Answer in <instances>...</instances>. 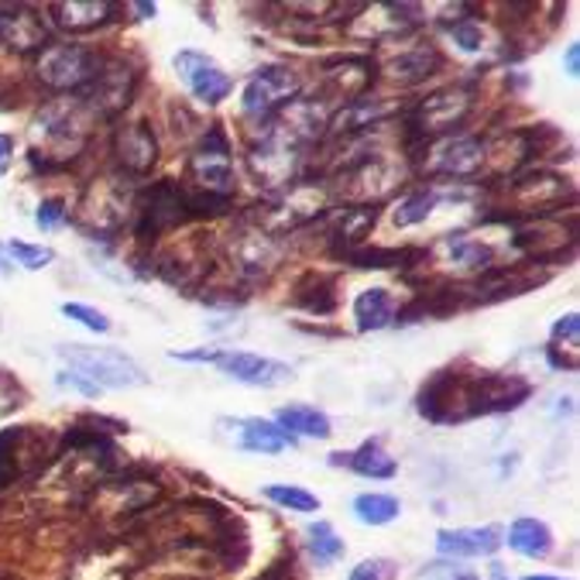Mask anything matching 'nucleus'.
Here are the masks:
<instances>
[{
  "label": "nucleus",
  "instance_id": "nucleus-1",
  "mask_svg": "<svg viewBox=\"0 0 580 580\" xmlns=\"http://www.w3.org/2000/svg\"><path fill=\"white\" fill-rule=\"evenodd\" d=\"M529 395V385L512 379V375H453V371H443L436 375L423 395H420V409L423 416L436 420V423H453V420H471V416H491V412H509L515 405H522Z\"/></svg>",
  "mask_w": 580,
  "mask_h": 580
},
{
  "label": "nucleus",
  "instance_id": "nucleus-2",
  "mask_svg": "<svg viewBox=\"0 0 580 580\" xmlns=\"http://www.w3.org/2000/svg\"><path fill=\"white\" fill-rule=\"evenodd\" d=\"M94 114L79 97L52 100L38 110L31 124V155L41 165H62L72 161L90 141Z\"/></svg>",
  "mask_w": 580,
  "mask_h": 580
},
{
  "label": "nucleus",
  "instance_id": "nucleus-3",
  "mask_svg": "<svg viewBox=\"0 0 580 580\" xmlns=\"http://www.w3.org/2000/svg\"><path fill=\"white\" fill-rule=\"evenodd\" d=\"M59 357L79 371L82 379H90L100 392L104 389H138L148 385V375L141 371V364L135 357H128L117 347H82V344H69L59 347Z\"/></svg>",
  "mask_w": 580,
  "mask_h": 580
},
{
  "label": "nucleus",
  "instance_id": "nucleus-4",
  "mask_svg": "<svg viewBox=\"0 0 580 580\" xmlns=\"http://www.w3.org/2000/svg\"><path fill=\"white\" fill-rule=\"evenodd\" d=\"M303 141L288 135L282 124H268L262 141L247 155V169L255 173V179L268 189H285L296 183L299 161H303Z\"/></svg>",
  "mask_w": 580,
  "mask_h": 580
},
{
  "label": "nucleus",
  "instance_id": "nucleus-5",
  "mask_svg": "<svg viewBox=\"0 0 580 580\" xmlns=\"http://www.w3.org/2000/svg\"><path fill=\"white\" fill-rule=\"evenodd\" d=\"M97 72H100V59L90 49L72 46V41H56V46H46L35 59L38 82H46L49 90H59V94L87 90Z\"/></svg>",
  "mask_w": 580,
  "mask_h": 580
},
{
  "label": "nucleus",
  "instance_id": "nucleus-6",
  "mask_svg": "<svg viewBox=\"0 0 580 580\" xmlns=\"http://www.w3.org/2000/svg\"><path fill=\"white\" fill-rule=\"evenodd\" d=\"M131 206H135V199H131L128 186H124L117 176H100V179L90 183L87 193H82L76 224L87 227L97 237H107V234L124 227V220H128V214H131Z\"/></svg>",
  "mask_w": 580,
  "mask_h": 580
},
{
  "label": "nucleus",
  "instance_id": "nucleus-7",
  "mask_svg": "<svg viewBox=\"0 0 580 580\" xmlns=\"http://www.w3.org/2000/svg\"><path fill=\"white\" fill-rule=\"evenodd\" d=\"M326 203V189L316 183H293L285 186V193H278L272 203L258 206L255 214V227H262L265 234H285V230H296L309 220H316V214L323 210Z\"/></svg>",
  "mask_w": 580,
  "mask_h": 580
},
{
  "label": "nucleus",
  "instance_id": "nucleus-8",
  "mask_svg": "<svg viewBox=\"0 0 580 580\" xmlns=\"http://www.w3.org/2000/svg\"><path fill=\"white\" fill-rule=\"evenodd\" d=\"M189 183L193 193L206 199L227 203L234 196V165H230V145L220 128H214L203 138L199 151L189 158Z\"/></svg>",
  "mask_w": 580,
  "mask_h": 580
},
{
  "label": "nucleus",
  "instance_id": "nucleus-9",
  "mask_svg": "<svg viewBox=\"0 0 580 580\" xmlns=\"http://www.w3.org/2000/svg\"><path fill=\"white\" fill-rule=\"evenodd\" d=\"M135 210H138V237H141V240H155L158 234L173 230V227H179L183 220L196 217V214H193L189 189L176 186L173 179L155 183V186L135 203Z\"/></svg>",
  "mask_w": 580,
  "mask_h": 580
},
{
  "label": "nucleus",
  "instance_id": "nucleus-10",
  "mask_svg": "<svg viewBox=\"0 0 580 580\" xmlns=\"http://www.w3.org/2000/svg\"><path fill=\"white\" fill-rule=\"evenodd\" d=\"M471 107H474L471 87H443V90L430 94L426 100H420V107L412 110L409 128H412V135L430 145L433 138L458 128V124L471 114Z\"/></svg>",
  "mask_w": 580,
  "mask_h": 580
},
{
  "label": "nucleus",
  "instance_id": "nucleus-11",
  "mask_svg": "<svg viewBox=\"0 0 580 580\" xmlns=\"http://www.w3.org/2000/svg\"><path fill=\"white\" fill-rule=\"evenodd\" d=\"M299 94V76L285 66H265L258 69L252 79H247L244 87V97H240V107L247 117H258V120H268L275 117L282 107L293 104V97Z\"/></svg>",
  "mask_w": 580,
  "mask_h": 580
},
{
  "label": "nucleus",
  "instance_id": "nucleus-12",
  "mask_svg": "<svg viewBox=\"0 0 580 580\" xmlns=\"http://www.w3.org/2000/svg\"><path fill=\"white\" fill-rule=\"evenodd\" d=\"M173 66H176V76L183 79V87L206 107L224 104L234 90V79L227 76V69L206 52L183 49V52H176Z\"/></svg>",
  "mask_w": 580,
  "mask_h": 580
},
{
  "label": "nucleus",
  "instance_id": "nucleus-13",
  "mask_svg": "<svg viewBox=\"0 0 580 580\" xmlns=\"http://www.w3.org/2000/svg\"><path fill=\"white\" fill-rule=\"evenodd\" d=\"M426 173L440 179H474L484 161H488V145L471 135L443 138L436 145H426Z\"/></svg>",
  "mask_w": 580,
  "mask_h": 580
},
{
  "label": "nucleus",
  "instance_id": "nucleus-14",
  "mask_svg": "<svg viewBox=\"0 0 580 580\" xmlns=\"http://www.w3.org/2000/svg\"><path fill=\"white\" fill-rule=\"evenodd\" d=\"M227 262H230L237 278H247V282L265 278L278 262V244L272 234H265L255 224L240 227L237 234L227 237Z\"/></svg>",
  "mask_w": 580,
  "mask_h": 580
},
{
  "label": "nucleus",
  "instance_id": "nucleus-15",
  "mask_svg": "<svg viewBox=\"0 0 580 580\" xmlns=\"http://www.w3.org/2000/svg\"><path fill=\"white\" fill-rule=\"evenodd\" d=\"M138 76L124 66V62H100V72L90 79L87 90H79V100L87 104V110L94 117H114L128 107L131 94H135Z\"/></svg>",
  "mask_w": 580,
  "mask_h": 580
},
{
  "label": "nucleus",
  "instance_id": "nucleus-16",
  "mask_svg": "<svg viewBox=\"0 0 580 580\" xmlns=\"http://www.w3.org/2000/svg\"><path fill=\"white\" fill-rule=\"evenodd\" d=\"M217 367L227 379H234L240 385H252V389H282L296 379V371L288 364L252 354V351H220Z\"/></svg>",
  "mask_w": 580,
  "mask_h": 580
},
{
  "label": "nucleus",
  "instance_id": "nucleus-17",
  "mask_svg": "<svg viewBox=\"0 0 580 580\" xmlns=\"http://www.w3.org/2000/svg\"><path fill=\"white\" fill-rule=\"evenodd\" d=\"M46 21H41L35 11L21 8V4H8L0 8V46L28 56V52H41L46 49Z\"/></svg>",
  "mask_w": 580,
  "mask_h": 580
},
{
  "label": "nucleus",
  "instance_id": "nucleus-18",
  "mask_svg": "<svg viewBox=\"0 0 580 580\" xmlns=\"http://www.w3.org/2000/svg\"><path fill=\"white\" fill-rule=\"evenodd\" d=\"M405 14H416V8H409V4H371V8H361V14L347 24V35L361 38V41H385V38L405 35L409 24L416 21V18H405Z\"/></svg>",
  "mask_w": 580,
  "mask_h": 580
},
{
  "label": "nucleus",
  "instance_id": "nucleus-19",
  "mask_svg": "<svg viewBox=\"0 0 580 580\" xmlns=\"http://www.w3.org/2000/svg\"><path fill=\"white\" fill-rule=\"evenodd\" d=\"M509 193H512V203L519 206V214L543 217V214L553 210V206L563 203L567 186H563V179H557V176L535 173V176H529V179H515Z\"/></svg>",
  "mask_w": 580,
  "mask_h": 580
},
{
  "label": "nucleus",
  "instance_id": "nucleus-20",
  "mask_svg": "<svg viewBox=\"0 0 580 580\" xmlns=\"http://www.w3.org/2000/svg\"><path fill=\"white\" fill-rule=\"evenodd\" d=\"M114 155L128 173L145 176L158 161L155 131L148 128V124H124V128L117 131V138H114Z\"/></svg>",
  "mask_w": 580,
  "mask_h": 580
},
{
  "label": "nucleus",
  "instance_id": "nucleus-21",
  "mask_svg": "<svg viewBox=\"0 0 580 580\" xmlns=\"http://www.w3.org/2000/svg\"><path fill=\"white\" fill-rule=\"evenodd\" d=\"M502 547V529L468 525V529H440L436 550L440 557H491Z\"/></svg>",
  "mask_w": 580,
  "mask_h": 580
},
{
  "label": "nucleus",
  "instance_id": "nucleus-22",
  "mask_svg": "<svg viewBox=\"0 0 580 580\" xmlns=\"http://www.w3.org/2000/svg\"><path fill=\"white\" fill-rule=\"evenodd\" d=\"M395 110V104L392 100H371V97H357V100H351V104H344L341 110H337V117L330 120V135H344V138H351V135H361V131H371V128H379V124L389 117Z\"/></svg>",
  "mask_w": 580,
  "mask_h": 580
},
{
  "label": "nucleus",
  "instance_id": "nucleus-23",
  "mask_svg": "<svg viewBox=\"0 0 580 580\" xmlns=\"http://www.w3.org/2000/svg\"><path fill=\"white\" fill-rule=\"evenodd\" d=\"M440 66V56L433 46H409V49H399L395 56H389L382 62V72L392 79V82H402V87H412V82H423L426 76H433Z\"/></svg>",
  "mask_w": 580,
  "mask_h": 580
},
{
  "label": "nucleus",
  "instance_id": "nucleus-24",
  "mask_svg": "<svg viewBox=\"0 0 580 580\" xmlns=\"http://www.w3.org/2000/svg\"><path fill=\"white\" fill-rule=\"evenodd\" d=\"M117 11V4H107V0H62V4H52L49 14L56 18V24L62 31H90L110 21V14Z\"/></svg>",
  "mask_w": 580,
  "mask_h": 580
},
{
  "label": "nucleus",
  "instance_id": "nucleus-25",
  "mask_svg": "<svg viewBox=\"0 0 580 580\" xmlns=\"http://www.w3.org/2000/svg\"><path fill=\"white\" fill-rule=\"evenodd\" d=\"M275 423L288 433V436H309V440H330V420L326 412L313 409V405H303V402H293V405H282L275 412Z\"/></svg>",
  "mask_w": 580,
  "mask_h": 580
},
{
  "label": "nucleus",
  "instance_id": "nucleus-26",
  "mask_svg": "<svg viewBox=\"0 0 580 580\" xmlns=\"http://www.w3.org/2000/svg\"><path fill=\"white\" fill-rule=\"evenodd\" d=\"M334 464H347L351 471H357V474H364V478H379V481H389V478H395V471H399L395 458H392V453H389L379 440L361 443L354 453H337Z\"/></svg>",
  "mask_w": 580,
  "mask_h": 580
},
{
  "label": "nucleus",
  "instance_id": "nucleus-27",
  "mask_svg": "<svg viewBox=\"0 0 580 580\" xmlns=\"http://www.w3.org/2000/svg\"><path fill=\"white\" fill-rule=\"evenodd\" d=\"M509 547H512L515 553L529 557V560H543V557H550V550H553V532H550L547 522L525 515V519H515V522H512V529H509Z\"/></svg>",
  "mask_w": 580,
  "mask_h": 580
},
{
  "label": "nucleus",
  "instance_id": "nucleus-28",
  "mask_svg": "<svg viewBox=\"0 0 580 580\" xmlns=\"http://www.w3.org/2000/svg\"><path fill=\"white\" fill-rule=\"evenodd\" d=\"M240 450L252 453H282L288 446H296V440L288 436L278 423L268 420H240Z\"/></svg>",
  "mask_w": 580,
  "mask_h": 580
},
{
  "label": "nucleus",
  "instance_id": "nucleus-29",
  "mask_svg": "<svg viewBox=\"0 0 580 580\" xmlns=\"http://www.w3.org/2000/svg\"><path fill=\"white\" fill-rule=\"evenodd\" d=\"M375 217H379V210L375 206H344V210H337V220H334V230H330V237H334L344 252L351 255L354 247L364 240V234L375 227Z\"/></svg>",
  "mask_w": 580,
  "mask_h": 580
},
{
  "label": "nucleus",
  "instance_id": "nucleus-30",
  "mask_svg": "<svg viewBox=\"0 0 580 580\" xmlns=\"http://www.w3.org/2000/svg\"><path fill=\"white\" fill-rule=\"evenodd\" d=\"M354 320L357 330H385L395 320V299L389 288H364V293L354 299Z\"/></svg>",
  "mask_w": 580,
  "mask_h": 580
},
{
  "label": "nucleus",
  "instance_id": "nucleus-31",
  "mask_svg": "<svg viewBox=\"0 0 580 580\" xmlns=\"http://www.w3.org/2000/svg\"><path fill=\"white\" fill-rule=\"evenodd\" d=\"M399 512H402V505H399V499H392V494L367 491V494H357L354 499V515L364 525H389L399 519Z\"/></svg>",
  "mask_w": 580,
  "mask_h": 580
},
{
  "label": "nucleus",
  "instance_id": "nucleus-32",
  "mask_svg": "<svg viewBox=\"0 0 580 580\" xmlns=\"http://www.w3.org/2000/svg\"><path fill=\"white\" fill-rule=\"evenodd\" d=\"M443 203V193H436V189H420V193H412V196H405L399 206H395V214H392V220H395V227H412V224H423L436 206Z\"/></svg>",
  "mask_w": 580,
  "mask_h": 580
},
{
  "label": "nucleus",
  "instance_id": "nucleus-33",
  "mask_svg": "<svg viewBox=\"0 0 580 580\" xmlns=\"http://www.w3.org/2000/svg\"><path fill=\"white\" fill-rule=\"evenodd\" d=\"M309 550H313V557H316V563L320 567H330V563H337L341 557H344V540L334 532V525L330 522H316V525H309Z\"/></svg>",
  "mask_w": 580,
  "mask_h": 580
},
{
  "label": "nucleus",
  "instance_id": "nucleus-34",
  "mask_svg": "<svg viewBox=\"0 0 580 580\" xmlns=\"http://www.w3.org/2000/svg\"><path fill=\"white\" fill-rule=\"evenodd\" d=\"M265 499L282 505V509H293V512H320V499L306 488L296 484H268L265 488Z\"/></svg>",
  "mask_w": 580,
  "mask_h": 580
},
{
  "label": "nucleus",
  "instance_id": "nucleus-35",
  "mask_svg": "<svg viewBox=\"0 0 580 580\" xmlns=\"http://www.w3.org/2000/svg\"><path fill=\"white\" fill-rule=\"evenodd\" d=\"M8 258L14 262V265H21V268H28V272H41V268H49L52 262H56V252L52 247H41V244H28V240H8Z\"/></svg>",
  "mask_w": 580,
  "mask_h": 580
},
{
  "label": "nucleus",
  "instance_id": "nucleus-36",
  "mask_svg": "<svg viewBox=\"0 0 580 580\" xmlns=\"http://www.w3.org/2000/svg\"><path fill=\"white\" fill-rule=\"evenodd\" d=\"M24 436V430H4L0 433V488H8L18 474V458H14V450H18V440Z\"/></svg>",
  "mask_w": 580,
  "mask_h": 580
},
{
  "label": "nucleus",
  "instance_id": "nucleus-37",
  "mask_svg": "<svg viewBox=\"0 0 580 580\" xmlns=\"http://www.w3.org/2000/svg\"><path fill=\"white\" fill-rule=\"evenodd\" d=\"M62 313L69 320L82 323L87 330H94V334H107V330H110V316L100 313V309H94V306H87V303H62Z\"/></svg>",
  "mask_w": 580,
  "mask_h": 580
},
{
  "label": "nucleus",
  "instance_id": "nucleus-38",
  "mask_svg": "<svg viewBox=\"0 0 580 580\" xmlns=\"http://www.w3.org/2000/svg\"><path fill=\"white\" fill-rule=\"evenodd\" d=\"M450 38L458 41V46H461L464 52H481V49H484V31H481V24L471 21V18H461L458 24H450Z\"/></svg>",
  "mask_w": 580,
  "mask_h": 580
},
{
  "label": "nucleus",
  "instance_id": "nucleus-39",
  "mask_svg": "<svg viewBox=\"0 0 580 580\" xmlns=\"http://www.w3.org/2000/svg\"><path fill=\"white\" fill-rule=\"evenodd\" d=\"M69 217V210H66V203L62 199H41L38 203V214H35V224L41 227V230H56L62 220Z\"/></svg>",
  "mask_w": 580,
  "mask_h": 580
},
{
  "label": "nucleus",
  "instance_id": "nucleus-40",
  "mask_svg": "<svg viewBox=\"0 0 580 580\" xmlns=\"http://www.w3.org/2000/svg\"><path fill=\"white\" fill-rule=\"evenodd\" d=\"M56 385L72 389V392H82L87 399H97V395H100V389H97L90 379H82L79 371H72V367H62V371H59V375H56Z\"/></svg>",
  "mask_w": 580,
  "mask_h": 580
},
{
  "label": "nucleus",
  "instance_id": "nucleus-41",
  "mask_svg": "<svg viewBox=\"0 0 580 580\" xmlns=\"http://www.w3.org/2000/svg\"><path fill=\"white\" fill-rule=\"evenodd\" d=\"M385 573H389V563L385 560H364V563H357L351 570L347 580H385Z\"/></svg>",
  "mask_w": 580,
  "mask_h": 580
},
{
  "label": "nucleus",
  "instance_id": "nucleus-42",
  "mask_svg": "<svg viewBox=\"0 0 580 580\" xmlns=\"http://www.w3.org/2000/svg\"><path fill=\"white\" fill-rule=\"evenodd\" d=\"M11 161H14V138H11V135H4V131H0V179L8 176Z\"/></svg>",
  "mask_w": 580,
  "mask_h": 580
},
{
  "label": "nucleus",
  "instance_id": "nucleus-43",
  "mask_svg": "<svg viewBox=\"0 0 580 580\" xmlns=\"http://www.w3.org/2000/svg\"><path fill=\"white\" fill-rule=\"evenodd\" d=\"M173 361H203V364H217V357H220V351H173L169 354Z\"/></svg>",
  "mask_w": 580,
  "mask_h": 580
},
{
  "label": "nucleus",
  "instance_id": "nucleus-44",
  "mask_svg": "<svg viewBox=\"0 0 580 580\" xmlns=\"http://www.w3.org/2000/svg\"><path fill=\"white\" fill-rule=\"evenodd\" d=\"M11 409H18V392L8 382H0V416H8Z\"/></svg>",
  "mask_w": 580,
  "mask_h": 580
},
{
  "label": "nucleus",
  "instance_id": "nucleus-45",
  "mask_svg": "<svg viewBox=\"0 0 580 580\" xmlns=\"http://www.w3.org/2000/svg\"><path fill=\"white\" fill-rule=\"evenodd\" d=\"M567 76H580V46H577V41H573V46L567 49Z\"/></svg>",
  "mask_w": 580,
  "mask_h": 580
},
{
  "label": "nucleus",
  "instance_id": "nucleus-46",
  "mask_svg": "<svg viewBox=\"0 0 580 580\" xmlns=\"http://www.w3.org/2000/svg\"><path fill=\"white\" fill-rule=\"evenodd\" d=\"M14 268H11V258H8V252L4 247H0V275H11Z\"/></svg>",
  "mask_w": 580,
  "mask_h": 580
},
{
  "label": "nucleus",
  "instance_id": "nucleus-47",
  "mask_svg": "<svg viewBox=\"0 0 580 580\" xmlns=\"http://www.w3.org/2000/svg\"><path fill=\"white\" fill-rule=\"evenodd\" d=\"M491 580H512V577H505L502 567H491Z\"/></svg>",
  "mask_w": 580,
  "mask_h": 580
},
{
  "label": "nucleus",
  "instance_id": "nucleus-48",
  "mask_svg": "<svg viewBox=\"0 0 580 580\" xmlns=\"http://www.w3.org/2000/svg\"><path fill=\"white\" fill-rule=\"evenodd\" d=\"M135 11H138V14H151V18H155V4H135Z\"/></svg>",
  "mask_w": 580,
  "mask_h": 580
},
{
  "label": "nucleus",
  "instance_id": "nucleus-49",
  "mask_svg": "<svg viewBox=\"0 0 580 580\" xmlns=\"http://www.w3.org/2000/svg\"><path fill=\"white\" fill-rule=\"evenodd\" d=\"M525 580H563V577H547V573H529Z\"/></svg>",
  "mask_w": 580,
  "mask_h": 580
}]
</instances>
